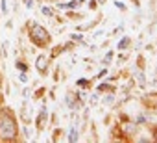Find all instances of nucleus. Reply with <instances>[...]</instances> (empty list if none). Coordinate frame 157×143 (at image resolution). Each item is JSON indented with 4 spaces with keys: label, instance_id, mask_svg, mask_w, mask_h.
Listing matches in <instances>:
<instances>
[{
    "label": "nucleus",
    "instance_id": "nucleus-1",
    "mask_svg": "<svg viewBox=\"0 0 157 143\" xmlns=\"http://www.w3.org/2000/svg\"><path fill=\"white\" fill-rule=\"evenodd\" d=\"M0 136L6 137V139H13L17 136V125L13 121L11 115H2L0 117Z\"/></svg>",
    "mask_w": 157,
    "mask_h": 143
},
{
    "label": "nucleus",
    "instance_id": "nucleus-12",
    "mask_svg": "<svg viewBox=\"0 0 157 143\" xmlns=\"http://www.w3.org/2000/svg\"><path fill=\"white\" fill-rule=\"evenodd\" d=\"M78 84H80V86H83V88H85V86H87V80H85V78H82V80H78Z\"/></svg>",
    "mask_w": 157,
    "mask_h": 143
},
{
    "label": "nucleus",
    "instance_id": "nucleus-9",
    "mask_svg": "<svg viewBox=\"0 0 157 143\" xmlns=\"http://www.w3.org/2000/svg\"><path fill=\"white\" fill-rule=\"evenodd\" d=\"M111 59H113V54H111V52H109V54H107V56H105V58H104V61H105V63H109V61H111Z\"/></svg>",
    "mask_w": 157,
    "mask_h": 143
},
{
    "label": "nucleus",
    "instance_id": "nucleus-13",
    "mask_svg": "<svg viewBox=\"0 0 157 143\" xmlns=\"http://www.w3.org/2000/svg\"><path fill=\"white\" fill-rule=\"evenodd\" d=\"M155 139H157V132H155Z\"/></svg>",
    "mask_w": 157,
    "mask_h": 143
},
{
    "label": "nucleus",
    "instance_id": "nucleus-5",
    "mask_svg": "<svg viewBox=\"0 0 157 143\" xmlns=\"http://www.w3.org/2000/svg\"><path fill=\"white\" fill-rule=\"evenodd\" d=\"M68 139H70L72 143L78 139V128H76V126H74V128H70V136H68Z\"/></svg>",
    "mask_w": 157,
    "mask_h": 143
},
{
    "label": "nucleus",
    "instance_id": "nucleus-3",
    "mask_svg": "<svg viewBox=\"0 0 157 143\" xmlns=\"http://www.w3.org/2000/svg\"><path fill=\"white\" fill-rule=\"evenodd\" d=\"M44 65H46V56L41 54V56L37 58V69H39V71H44Z\"/></svg>",
    "mask_w": 157,
    "mask_h": 143
},
{
    "label": "nucleus",
    "instance_id": "nucleus-2",
    "mask_svg": "<svg viewBox=\"0 0 157 143\" xmlns=\"http://www.w3.org/2000/svg\"><path fill=\"white\" fill-rule=\"evenodd\" d=\"M32 37H33V41L37 39L39 43H46L48 39H50V35H48V32L41 26V24H35L33 28H32Z\"/></svg>",
    "mask_w": 157,
    "mask_h": 143
},
{
    "label": "nucleus",
    "instance_id": "nucleus-6",
    "mask_svg": "<svg viewBox=\"0 0 157 143\" xmlns=\"http://www.w3.org/2000/svg\"><path fill=\"white\" fill-rule=\"evenodd\" d=\"M135 80H137L140 86H144V84H146V80H144V75H142V73H135Z\"/></svg>",
    "mask_w": 157,
    "mask_h": 143
},
{
    "label": "nucleus",
    "instance_id": "nucleus-11",
    "mask_svg": "<svg viewBox=\"0 0 157 143\" xmlns=\"http://www.w3.org/2000/svg\"><path fill=\"white\" fill-rule=\"evenodd\" d=\"M43 13H44V15H52V10H50V8H43Z\"/></svg>",
    "mask_w": 157,
    "mask_h": 143
},
{
    "label": "nucleus",
    "instance_id": "nucleus-8",
    "mask_svg": "<svg viewBox=\"0 0 157 143\" xmlns=\"http://www.w3.org/2000/svg\"><path fill=\"white\" fill-rule=\"evenodd\" d=\"M113 99H115V97H113V95H107V97H105V100H104V102H105V104H113Z\"/></svg>",
    "mask_w": 157,
    "mask_h": 143
},
{
    "label": "nucleus",
    "instance_id": "nucleus-7",
    "mask_svg": "<svg viewBox=\"0 0 157 143\" xmlns=\"http://www.w3.org/2000/svg\"><path fill=\"white\" fill-rule=\"evenodd\" d=\"M128 45H129V37H124V39L118 43V48H126Z\"/></svg>",
    "mask_w": 157,
    "mask_h": 143
},
{
    "label": "nucleus",
    "instance_id": "nucleus-4",
    "mask_svg": "<svg viewBox=\"0 0 157 143\" xmlns=\"http://www.w3.org/2000/svg\"><path fill=\"white\" fill-rule=\"evenodd\" d=\"M124 130L129 132V134H133V132H137V125H133V123H124Z\"/></svg>",
    "mask_w": 157,
    "mask_h": 143
},
{
    "label": "nucleus",
    "instance_id": "nucleus-10",
    "mask_svg": "<svg viewBox=\"0 0 157 143\" xmlns=\"http://www.w3.org/2000/svg\"><path fill=\"white\" fill-rule=\"evenodd\" d=\"M17 67H19V69H21V71H22V73H24V71H26V65H24V63H21V61H19V63H17Z\"/></svg>",
    "mask_w": 157,
    "mask_h": 143
}]
</instances>
